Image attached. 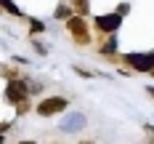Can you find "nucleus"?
Listing matches in <instances>:
<instances>
[{
    "instance_id": "obj_1",
    "label": "nucleus",
    "mask_w": 154,
    "mask_h": 144,
    "mask_svg": "<svg viewBox=\"0 0 154 144\" xmlns=\"http://www.w3.org/2000/svg\"><path fill=\"white\" fill-rule=\"evenodd\" d=\"M66 30L72 32V37H75L77 46H88L91 43V32H88V21L82 19V16H72L69 21H66Z\"/></svg>"
},
{
    "instance_id": "obj_2",
    "label": "nucleus",
    "mask_w": 154,
    "mask_h": 144,
    "mask_svg": "<svg viewBox=\"0 0 154 144\" xmlns=\"http://www.w3.org/2000/svg\"><path fill=\"white\" fill-rule=\"evenodd\" d=\"M66 99L64 96H48V99H43L40 104H37V115L40 117H53V115H61L64 110H66Z\"/></svg>"
},
{
    "instance_id": "obj_3",
    "label": "nucleus",
    "mask_w": 154,
    "mask_h": 144,
    "mask_svg": "<svg viewBox=\"0 0 154 144\" xmlns=\"http://www.w3.org/2000/svg\"><path fill=\"white\" fill-rule=\"evenodd\" d=\"M125 62L130 64L136 72H152L154 69V53H128Z\"/></svg>"
},
{
    "instance_id": "obj_4",
    "label": "nucleus",
    "mask_w": 154,
    "mask_h": 144,
    "mask_svg": "<svg viewBox=\"0 0 154 144\" xmlns=\"http://www.w3.org/2000/svg\"><path fill=\"white\" fill-rule=\"evenodd\" d=\"M27 96H29V88H27L21 80H11V83L5 85V99H8L11 104H21V101H27Z\"/></svg>"
},
{
    "instance_id": "obj_5",
    "label": "nucleus",
    "mask_w": 154,
    "mask_h": 144,
    "mask_svg": "<svg viewBox=\"0 0 154 144\" xmlns=\"http://www.w3.org/2000/svg\"><path fill=\"white\" fill-rule=\"evenodd\" d=\"M120 24H122V16L120 14H106V16H98L96 19V30L98 32H117L120 30Z\"/></svg>"
},
{
    "instance_id": "obj_6",
    "label": "nucleus",
    "mask_w": 154,
    "mask_h": 144,
    "mask_svg": "<svg viewBox=\"0 0 154 144\" xmlns=\"http://www.w3.org/2000/svg\"><path fill=\"white\" fill-rule=\"evenodd\" d=\"M72 8H75L77 16H88V11H91V0H72Z\"/></svg>"
},
{
    "instance_id": "obj_7",
    "label": "nucleus",
    "mask_w": 154,
    "mask_h": 144,
    "mask_svg": "<svg viewBox=\"0 0 154 144\" xmlns=\"http://www.w3.org/2000/svg\"><path fill=\"white\" fill-rule=\"evenodd\" d=\"M72 16H75V8H66V5H59V8H56V19H59V21H69V19H72Z\"/></svg>"
},
{
    "instance_id": "obj_8",
    "label": "nucleus",
    "mask_w": 154,
    "mask_h": 144,
    "mask_svg": "<svg viewBox=\"0 0 154 144\" xmlns=\"http://www.w3.org/2000/svg\"><path fill=\"white\" fill-rule=\"evenodd\" d=\"M114 48H117V43H114V37H109V40H106V43H104L101 48H98V51H101V53H106V56H109V53H114Z\"/></svg>"
},
{
    "instance_id": "obj_9",
    "label": "nucleus",
    "mask_w": 154,
    "mask_h": 144,
    "mask_svg": "<svg viewBox=\"0 0 154 144\" xmlns=\"http://www.w3.org/2000/svg\"><path fill=\"white\" fill-rule=\"evenodd\" d=\"M0 3H3V8H5L8 14H14V16H24V14H21V11L14 5V3H11V0H0Z\"/></svg>"
},
{
    "instance_id": "obj_10",
    "label": "nucleus",
    "mask_w": 154,
    "mask_h": 144,
    "mask_svg": "<svg viewBox=\"0 0 154 144\" xmlns=\"http://www.w3.org/2000/svg\"><path fill=\"white\" fill-rule=\"evenodd\" d=\"M77 123H85V117L75 115V117H69V120H66V126H64V128H66V131H75V128H77Z\"/></svg>"
},
{
    "instance_id": "obj_11",
    "label": "nucleus",
    "mask_w": 154,
    "mask_h": 144,
    "mask_svg": "<svg viewBox=\"0 0 154 144\" xmlns=\"http://www.w3.org/2000/svg\"><path fill=\"white\" fill-rule=\"evenodd\" d=\"M27 110H29V101H21V104H16V112H19V115H24Z\"/></svg>"
},
{
    "instance_id": "obj_12",
    "label": "nucleus",
    "mask_w": 154,
    "mask_h": 144,
    "mask_svg": "<svg viewBox=\"0 0 154 144\" xmlns=\"http://www.w3.org/2000/svg\"><path fill=\"white\" fill-rule=\"evenodd\" d=\"M128 11H130V5H128V3H120V5H117V14H120V16H125Z\"/></svg>"
},
{
    "instance_id": "obj_13",
    "label": "nucleus",
    "mask_w": 154,
    "mask_h": 144,
    "mask_svg": "<svg viewBox=\"0 0 154 144\" xmlns=\"http://www.w3.org/2000/svg\"><path fill=\"white\" fill-rule=\"evenodd\" d=\"M43 30H45V27H43L40 21H32V32H43Z\"/></svg>"
},
{
    "instance_id": "obj_14",
    "label": "nucleus",
    "mask_w": 154,
    "mask_h": 144,
    "mask_svg": "<svg viewBox=\"0 0 154 144\" xmlns=\"http://www.w3.org/2000/svg\"><path fill=\"white\" fill-rule=\"evenodd\" d=\"M146 94H149V96H152V99H154V88H152V85H149V88H146Z\"/></svg>"
},
{
    "instance_id": "obj_15",
    "label": "nucleus",
    "mask_w": 154,
    "mask_h": 144,
    "mask_svg": "<svg viewBox=\"0 0 154 144\" xmlns=\"http://www.w3.org/2000/svg\"><path fill=\"white\" fill-rule=\"evenodd\" d=\"M77 144H93V142H91V139H82V142H77Z\"/></svg>"
},
{
    "instance_id": "obj_16",
    "label": "nucleus",
    "mask_w": 154,
    "mask_h": 144,
    "mask_svg": "<svg viewBox=\"0 0 154 144\" xmlns=\"http://www.w3.org/2000/svg\"><path fill=\"white\" fill-rule=\"evenodd\" d=\"M16 144H37V142H29V139H27V142H16Z\"/></svg>"
},
{
    "instance_id": "obj_17",
    "label": "nucleus",
    "mask_w": 154,
    "mask_h": 144,
    "mask_svg": "<svg viewBox=\"0 0 154 144\" xmlns=\"http://www.w3.org/2000/svg\"><path fill=\"white\" fill-rule=\"evenodd\" d=\"M152 75H154V69H152Z\"/></svg>"
}]
</instances>
